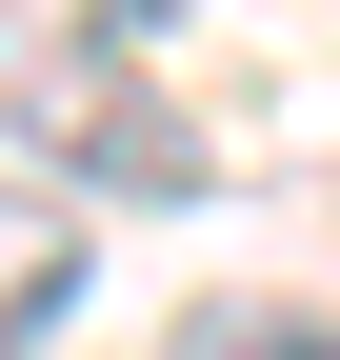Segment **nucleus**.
I'll return each instance as SVG.
<instances>
[{
	"label": "nucleus",
	"mask_w": 340,
	"mask_h": 360,
	"mask_svg": "<svg viewBox=\"0 0 340 360\" xmlns=\"http://www.w3.org/2000/svg\"><path fill=\"white\" fill-rule=\"evenodd\" d=\"M60 321H80V200L0 180V360H40Z\"/></svg>",
	"instance_id": "f257e3e1"
},
{
	"label": "nucleus",
	"mask_w": 340,
	"mask_h": 360,
	"mask_svg": "<svg viewBox=\"0 0 340 360\" xmlns=\"http://www.w3.org/2000/svg\"><path fill=\"white\" fill-rule=\"evenodd\" d=\"M181 360H340V321H280V300H200Z\"/></svg>",
	"instance_id": "f03ea898"
}]
</instances>
